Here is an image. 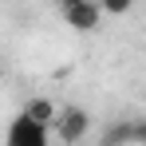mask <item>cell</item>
I'll list each match as a JSON object with an SVG mask.
<instances>
[{"mask_svg":"<svg viewBox=\"0 0 146 146\" xmlns=\"http://www.w3.org/2000/svg\"><path fill=\"white\" fill-rule=\"evenodd\" d=\"M51 134L59 138V142H83L87 134H91V115L83 111V107H59L55 111V122H51Z\"/></svg>","mask_w":146,"mask_h":146,"instance_id":"6da1fadb","label":"cell"},{"mask_svg":"<svg viewBox=\"0 0 146 146\" xmlns=\"http://www.w3.org/2000/svg\"><path fill=\"white\" fill-rule=\"evenodd\" d=\"M51 138V126H44V122H36L32 115H16V122L8 126V142L12 146H44Z\"/></svg>","mask_w":146,"mask_h":146,"instance_id":"7a4b0ae2","label":"cell"},{"mask_svg":"<svg viewBox=\"0 0 146 146\" xmlns=\"http://www.w3.org/2000/svg\"><path fill=\"white\" fill-rule=\"evenodd\" d=\"M59 12H63V24L75 28V32H95L99 16H103L99 0H71V4H63Z\"/></svg>","mask_w":146,"mask_h":146,"instance_id":"3957f363","label":"cell"},{"mask_svg":"<svg viewBox=\"0 0 146 146\" xmlns=\"http://www.w3.org/2000/svg\"><path fill=\"white\" fill-rule=\"evenodd\" d=\"M55 111H59V107H55L48 95H36V99H28V103H24V115H32V119L44 122V126H51V122H55Z\"/></svg>","mask_w":146,"mask_h":146,"instance_id":"277c9868","label":"cell"},{"mask_svg":"<svg viewBox=\"0 0 146 146\" xmlns=\"http://www.w3.org/2000/svg\"><path fill=\"white\" fill-rule=\"evenodd\" d=\"M103 142H134V122H122V126H111L103 134Z\"/></svg>","mask_w":146,"mask_h":146,"instance_id":"5b68a950","label":"cell"},{"mask_svg":"<svg viewBox=\"0 0 146 146\" xmlns=\"http://www.w3.org/2000/svg\"><path fill=\"white\" fill-rule=\"evenodd\" d=\"M130 4H134V0H99V8H103L107 16H122V12H130Z\"/></svg>","mask_w":146,"mask_h":146,"instance_id":"8992f818","label":"cell"},{"mask_svg":"<svg viewBox=\"0 0 146 146\" xmlns=\"http://www.w3.org/2000/svg\"><path fill=\"white\" fill-rule=\"evenodd\" d=\"M134 142H146V122H134Z\"/></svg>","mask_w":146,"mask_h":146,"instance_id":"52a82bcc","label":"cell"},{"mask_svg":"<svg viewBox=\"0 0 146 146\" xmlns=\"http://www.w3.org/2000/svg\"><path fill=\"white\" fill-rule=\"evenodd\" d=\"M55 4H59V8H63V4H71V0H55Z\"/></svg>","mask_w":146,"mask_h":146,"instance_id":"ba28073f","label":"cell"},{"mask_svg":"<svg viewBox=\"0 0 146 146\" xmlns=\"http://www.w3.org/2000/svg\"><path fill=\"white\" fill-rule=\"evenodd\" d=\"M0 83H4V63H0Z\"/></svg>","mask_w":146,"mask_h":146,"instance_id":"9c48e42d","label":"cell"}]
</instances>
